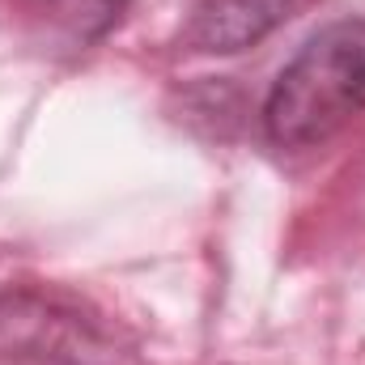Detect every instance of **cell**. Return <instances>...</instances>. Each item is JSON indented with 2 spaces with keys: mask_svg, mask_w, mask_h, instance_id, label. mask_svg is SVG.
<instances>
[{
  "mask_svg": "<svg viewBox=\"0 0 365 365\" xmlns=\"http://www.w3.org/2000/svg\"><path fill=\"white\" fill-rule=\"evenodd\" d=\"M136 340L93 302L51 284L0 289V361L128 365Z\"/></svg>",
  "mask_w": 365,
  "mask_h": 365,
  "instance_id": "obj_2",
  "label": "cell"
},
{
  "mask_svg": "<svg viewBox=\"0 0 365 365\" xmlns=\"http://www.w3.org/2000/svg\"><path fill=\"white\" fill-rule=\"evenodd\" d=\"M306 4L310 0H195L179 38L204 56H238L293 21Z\"/></svg>",
  "mask_w": 365,
  "mask_h": 365,
  "instance_id": "obj_3",
  "label": "cell"
},
{
  "mask_svg": "<svg viewBox=\"0 0 365 365\" xmlns=\"http://www.w3.org/2000/svg\"><path fill=\"white\" fill-rule=\"evenodd\" d=\"M17 21L60 47H90L128 9V0H9Z\"/></svg>",
  "mask_w": 365,
  "mask_h": 365,
  "instance_id": "obj_4",
  "label": "cell"
},
{
  "mask_svg": "<svg viewBox=\"0 0 365 365\" xmlns=\"http://www.w3.org/2000/svg\"><path fill=\"white\" fill-rule=\"evenodd\" d=\"M365 110V17L314 30L276 73L264 98V128L284 149L331 140Z\"/></svg>",
  "mask_w": 365,
  "mask_h": 365,
  "instance_id": "obj_1",
  "label": "cell"
}]
</instances>
